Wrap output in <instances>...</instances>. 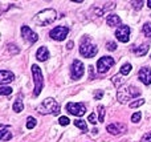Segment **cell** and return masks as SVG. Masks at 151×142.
<instances>
[{
	"mask_svg": "<svg viewBox=\"0 0 151 142\" xmlns=\"http://www.w3.org/2000/svg\"><path fill=\"white\" fill-rule=\"evenodd\" d=\"M15 47H16L15 44H11V45H9V52H11V50H13L15 53H17V52H19V48H15Z\"/></svg>",
	"mask_w": 151,
	"mask_h": 142,
	"instance_id": "35",
	"label": "cell"
},
{
	"mask_svg": "<svg viewBox=\"0 0 151 142\" xmlns=\"http://www.w3.org/2000/svg\"><path fill=\"white\" fill-rule=\"evenodd\" d=\"M141 118H142L141 112H137V113H134L133 116H131V121L133 122H139L141 121Z\"/></svg>",
	"mask_w": 151,
	"mask_h": 142,
	"instance_id": "27",
	"label": "cell"
},
{
	"mask_svg": "<svg viewBox=\"0 0 151 142\" xmlns=\"http://www.w3.org/2000/svg\"><path fill=\"white\" fill-rule=\"evenodd\" d=\"M122 82H123V79H121V76H114L113 77V84H114L115 86H119Z\"/></svg>",
	"mask_w": 151,
	"mask_h": 142,
	"instance_id": "28",
	"label": "cell"
},
{
	"mask_svg": "<svg viewBox=\"0 0 151 142\" xmlns=\"http://www.w3.org/2000/svg\"><path fill=\"white\" fill-rule=\"evenodd\" d=\"M91 132H93V134H94V136H96V134H97V133H98V129H96V128H94V129H93V130H91Z\"/></svg>",
	"mask_w": 151,
	"mask_h": 142,
	"instance_id": "37",
	"label": "cell"
},
{
	"mask_svg": "<svg viewBox=\"0 0 151 142\" xmlns=\"http://www.w3.org/2000/svg\"><path fill=\"white\" fill-rule=\"evenodd\" d=\"M32 76H33L35 81V96H39L41 93L42 85H44V80H42V72L39 68V65L33 64L32 65Z\"/></svg>",
	"mask_w": 151,
	"mask_h": 142,
	"instance_id": "5",
	"label": "cell"
},
{
	"mask_svg": "<svg viewBox=\"0 0 151 142\" xmlns=\"http://www.w3.org/2000/svg\"><path fill=\"white\" fill-rule=\"evenodd\" d=\"M15 80V74L9 71H1L0 72V82L1 84H7Z\"/></svg>",
	"mask_w": 151,
	"mask_h": 142,
	"instance_id": "15",
	"label": "cell"
},
{
	"mask_svg": "<svg viewBox=\"0 0 151 142\" xmlns=\"http://www.w3.org/2000/svg\"><path fill=\"white\" fill-rule=\"evenodd\" d=\"M141 142H151V132H149V133H146V134L142 137V140H141Z\"/></svg>",
	"mask_w": 151,
	"mask_h": 142,
	"instance_id": "31",
	"label": "cell"
},
{
	"mask_svg": "<svg viewBox=\"0 0 151 142\" xmlns=\"http://www.w3.org/2000/svg\"><path fill=\"white\" fill-rule=\"evenodd\" d=\"M98 113H99V116H98V122H104V120H105V108H104L102 105L98 106Z\"/></svg>",
	"mask_w": 151,
	"mask_h": 142,
	"instance_id": "23",
	"label": "cell"
},
{
	"mask_svg": "<svg viewBox=\"0 0 151 142\" xmlns=\"http://www.w3.org/2000/svg\"><path fill=\"white\" fill-rule=\"evenodd\" d=\"M35 126H36V118L28 117V118H27V128H28V129H33Z\"/></svg>",
	"mask_w": 151,
	"mask_h": 142,
	"instance_id": "22",
	"label": "cell"
},
{
	"mask_svg": "<svg viewBox=\"0 0 151 142\" xmlns=\"http://www.w3.org/2000/svg\"><path fill=\"white\" fill-rule=\"evenodd\" d=\"M66 48H68V49H72V48H73V41H69L68 45H66Z\"/></svg>",
	"mask_w": 151,
	"mask_h": 142,
	"instance_id": "36",
	"label": "cell"
},
{
	"mask_svg": "<svg viewBox=\"0 0 151 142\" xmlns=\"http://www.w3.org/2000/svg\"><path fill=\"white\" fill-rule=\"evenodd\" d=\"M12 93V88L11 86H1L0 88V94L1 96H8Z\"/></svg>",
	"mask_w": 151,
	"mask_h": 142,
	"instance_id": "24",
	"label": "cell"
},
{
	"mask_svg": "<svg viewBox=\"0 0 151 142\" xmlns=\"http://www.w3.org/2000/svg\"><path fill=\"white\" fill-rule=\"evenodd\" d=\"M141 94V90L138 88L133 86V85H129V86H123L121 89H118L117 92V98L119 102H126V101L131 100V98H135Z\"/></svg>",
	"mask_w": 151,
	"mask_h": 142,
	"instance_id": "2",
	"label": "cell"
},
{
	"mask_svg": "<svg viewBox=\"0 0 151 142\" xmlns=\"http://www.w3.org/2000/svg\"><path fill=\"white\" fill-rule=\"evenodd\" d=\"M74 125L77 128H80L82 132H88V125H86V122L82 121V120H77V121H74Z\"/></svg>",
	"mask_w": 151,
	"mask_h": 142,
	"instance_id": "20",
	"label": "cell"
},
{
	"mask_svg": "<svg viewBox=\"0 0 151 142\" xmlns=\"http://www.w3.org/2000/svg\"><path fill=\"white\" fill-rule=\"evenodd\" d=\"M106 23L110 27H115L118 24H121V17L118 15H109L106 17Z\"/></svg>",
	"mask_w": 151,
	"mask_h": 142,
	"instance_id": "17",
	"label": "cell"
},
{
	"mask_svg": "<svg viewBox=\"0 0 151 142\" xmlns=\"http://www.w3.org/2000/svg\"><path fill=\"white\" fill-rule=\"evenodd\" d=\"M70 73H72V79L73 80H78L83 76L85 73V66L81 63L80 60H74L72 63V68H70Z\"/></svg>",
	"mask_w": 151,
	"mask_h": 142,
	"instance_id": "8",
	"label": "cell"
},
{
	"mask_svg": "<svg viewBox=\"0 0 151 142\" xmlns=\"http://www.w3.org/2000/svg\"><path fill=\"white\" fill-rule=\"evenodd\" d=\"M21 36H23L24 40H27V41L31 43V44H33V43H36L37 40H39L37 33L32 31L28 25H23V27H21Z\"/></svg>",
	"mask_w": 151,
	"mask_h": 142,
	"instance_id": "10",
	"label": "cell"
},
{
	"mask_svg": "<svg viewBox=\"0 0 151 142\" xmlns=\"http://www.w3.org/2000/svg\"><path fill=\"white\" fill-rule=\"evenodd\" d=\"M69 33V28L64 25H57L49 32V36L52 37L53 40H57V41H63Z\"/></svg>",
	"mask_w": 151,
	"mask_h": 142,
	"instance_id": "7",
	"label": "cell"
},
{
	"mask_svg": "<svg viewBox=\"0 0 151 142\" xmlns=\"http://www.w3.org/2000/svg\"><path fill=\"white\" fill-rule=\"evenodd\" d=\"M56 11L52 9V8H48V9H44L41 12H39L33 19V23L36 25H40V27H45V25H49L52 24L53 21L56 20Z\"/></svg>",
	"mask_w": 151,
	"mask_h": 142,
	"instance_id": "1",
	"label": "cell"
},
{
	"mask_svg": "<svg viewBox=\"0 0 151 142\" xmlns=\"http://www.w3.org/2000/svg\"><path fill=\"white\" fill-rule=\"evenodd\" d=\"M147 52H149V45H147V44H142L141 47H138L135 49V53L138 56H145Z\"/></svg>",
	"mask_w": 151,
	"mask_h": 142,
	"instance_id": "19",
	"label": "cell"
},
{
	"mask_svg": "<svg viewBox=\"0 0 151 142\" xmlns=\"http://www.w3.org/2000/svg\"><path fill=\"white\" fill-rule=\"evenodd\" d=\"M131 72V64H123L122 68H121V74H123V76H127L129 73Z\"/></svg>",
	"mask_w": 151,
	"mask_h": 142,
	"instance_id": "21",
	"label": "cell"
},
{
	"mask_svg": "<svg viewBox=\"0 0 151 142\" xmlns=\"http://www.w3.org/2000/svg\"><path fill=\"white\" fill-rule=\"evenodd\" d=\"M102 96H104V92H102V90H98V92L94 94V97H96V100H101Z\"/></svg>",
	"mask_w": 151,
	"mask_h": 142,
	"instance_id": "34",
	"label": "cell"
},
{
	"mask_svg": "<svg viewBox=\"0 0 151 142\" xmlns=\"http://www.w3.org/2000/svg\"><path fill=\"white\" fill-rule=\"evenodd\" d=\"M147 5H149V8H151V0H149V1H147Z\"/></svg>",
	"mask_w": 151,
	"mask_h": 142,
	"instance_id": "38",
	"label": "cell"
},
{
	"mask_svg": "<svg viewBox=\"0 0 151 142\" xmlns=\"http://www.w3.org/2000/svg\"><path fill=\"white\" fill-rule=\"evenodd\" d=\"M66 110H68L70 114H73V116L81 117L85 114L86 109H85V105H83L82 102H69L68 105H66Z\"/></svg>",
	"mask_w": 151,
	"mask_h": 142,
	"instance_id": "9",
	"label": "cell"
},
{
	"mask_svg": "<svg viewBox=\"0 0 151 142\" xmlns=\"http://www.w3.org/2000/svg\"><path fill=\"white\" fill-rule=\"evenodd\" d=\"M106 129H107V132H109L110 134L119 136L126 130V125L125 124H110Z\"/></svg>",
	"mask_w": 151,
	"mask_h": 142,
	"instance_id": "12",
	"label": "cell"
},
{
	"mask_svg": "<svg viewBox=\"0 0 151 142\" xmlns=\"http://www.w3.org/2000/svg\"><path fill=\"white\" fill-rule=\"evenodd\" d=\"M142 4H143V1H133V7L135 8V9H141Z\"/></svg>",
	"mask_w": 151,
	"mask_h": 142,
	"instance_id": "33",
	"label": "cell"
},
{
	"mask_svg": "<svg viewBox=\"0 0 151 142\" xmlns=\"http://www.w3.org/2000/svg\"><path fill=\"white\" fill-rule=\"evenodd\" d=\"M89 37H82L81 40V45H80V53L85 57L90 58V57H94L98 52V48L93 44H89Z\"/></svg>",
	"mask_w": 151,
	"mask_h": 142,
	"instance_id": "4",
	"label": "cell"
},
{
	"mask_svg": "<svg viewBox=\"0 0 151 142\" xmlns=\"http://www.w3.org/2000/svg\"><path fill=\"white\" fill-rule=\"evenodd\" d=\"M58 124L63 125V126H66V125L70 124V120H69L68 117H60V118H58Z\"/></svg>",
	"mask_w": 151,
	"mask_h": 142,
	"instance_id": "26",
	"label": "cell"
},
{
	"mask_svg": "<svg viewBox=\"0 0 151 142\" xmlns=\"http://www.w3.org/2000/svg\"><path fill=\"white\" fill-rule=\"evenodd\" d=\"M139 80H141L145 85H150L151 84V69L142 68L141 71H139Z\"/></svg>",
	"mask_w": 151,
	"mask_h": 142,
	"instance_id": "13",
	"label": "cell"
},
{
	"mask_svg": "<svg viewBox=\"0 0 151 142\" xmlns=\"http://www.w3.org/2000/svg\"><path fill=\"white\" fill-rule=\"evenodd\" d=\"M145 104V100H138V101H134V102L130 104V108H138V106H142Z\"/></svg>",
	"mask_w": 151,
	"mask_h": 142,
	"instance_id": "29",
	"label": "cell"
},
{
	"mask_svg": "<svg viewBox=\"0 0 151 142\" xmlns=\"http://www.w3.org/2000/svg\"><path fill=\"white\" fill-rule=\"evenodd\" d=\"M9 130H11L9 126L1 125V128H0V138H1V141H8L12 138V133Z\"/></svg>",
	"mask_w": 151,
	"mask_h": 142,
	"instance_id": "16",
	"label": "cell"
},
{
	"mask_svg": "<svg viewBox=\"0 0 151 142\" xmlns=\"http://www.w3.org/2000/svg\"><path fill=\"white\" fill-rule=\"evenodd\" d=\"M88 121H89V122H91V124H96V122H97L96 113H91V114H89V117H88Z\"/></svg>",
	"mask_w": 151,
	"mask_h": 142,
	"instance_id": "32",
	"label": "cell"
},
{
	"mask_svg": "<svg viewBox=\"0 0 151 142\" xmlns=\"http://www.w3.org/2000/svg\"><path fill=\"white\" fill-rule=\"evenodd\" d=\"M143 33L147 37H151V23H146L143 25Z\"/></svg>",
	"mask_w": 151,
	"mask_h": 142,
	"instance_id": "25",
	"label": "cell"
},
{
	"mask_svg": "<svg viewBox=\"0 0 151 142\" xmlns=\"http://www.w3.org/2000/svg\"><path fill=\"white\" fill-rule=\"evenodd\" d=\"M36 57L39 61H47L49 58V50L47 47H40L36 52Z\"/></svg>",
	"mask_w": 151,
	"mask_h": 142,
	"instance_id": "14",
	"label": "cell"
},
{
	"mask_svg": "<svg viewBox=\"0 0 151 142\" xmlns=\"http://www.w3.org/2000/svg\"><path fill=\"white\" fill-rule=\"evenodd\" d=\"M115 36L121 43H127L130 40V28L127 25H119L115 31Z\"/></svg>",
	"mask_w": 151,
	"mask_h": 142,
	"instance_id": "11",
	"label": "cell"
},
{
	"mask_svg": "<svg viewBox=\"0 0 151 142\" xmlns=\"http://www.w3.org/2000/svg\"><path fill=\"white\" fill-rule=\"evenodd\" d=\"M114 58L110 57V56H105V57H101L97 63V71L99 73H106L113 65H114Z\"/></svg>",
	"mask_w": 151,
	"mask_h": 142,
	"instance_id": "6",
	"label": "cell"
},
{
	"mask_svg": "<svg viewBox=\"0 0 151 142\" xmlns=\"http://www.w3.org/2000/svg\"><path fill=\"white\" fill-rule=\"evenodd\" d=\"M106 48L109 50H115L117 49V44L114 41H109V43H106Z\"/></svg>",
	"mask_w": 151,
	"mask_h": 142,
	"instance_id": "30",
	"label": "cell"
},
{
	"mask_svg": "<svg viewBox=\"0 0 151 142\" xmlns=\"http://www.w3.org/2000/svg\"><path fill=\"white\" fill-rule=\"evenodd\" d=\"M13 110L16 112V113H20L21 110L24 109V105H23V101H21V98L20 97H17L16 98V101H15V104H13Z\"/></svg>",
	"mask_w": 151,
	"mask_h": 142,
	"instance_id": "18",
	"label": "cell"
},
{
	"mask_svg": "<svg viewBox=\"0 0 151 142\" xmlns=\"http://www.w3.org/2000/svg\"><path fill=\"white\" fill-rule=\"evenodd\" d=\"M39 112L41 114H58L60 113V105L53 98H45L41 105L39 106Z\"/></svg>",
	"mask_w": 151,
	"mask_h": 142,
	"instance_id": "3",
	"label": "cell"
}]
</instances>
